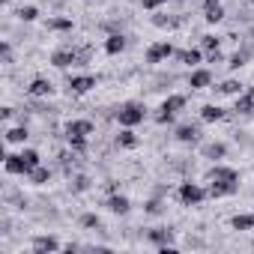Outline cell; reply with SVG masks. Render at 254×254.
Returning a JSON list of instances; mask_svg holds the SVG:
<instances>
[{
	"instance_id": "cell-1",
	"label": "cell",
	"mask_w": 254,
	"mask_h": 254,
	"mask_svg": "<svg viewBox=\"0 0 254 254\" xmlns=\"http://www.w3.org/2000/svg\"><path fill=\"white\" fill-rule=\"evenodd\" d=\"M144 117H147V108L138 105V102H129V105H123V108L117 111V120H120L123 129H132V126L144 123Z\"/></svg>"
},
{
	"instance_id": "cell-2",
	"label": "cell",
	"mask_w": 254,
	"mask_h": 254,
	"mask_svg": "<svg viewBox=\"0 0 254 254\" xmlns=\"http://www.w3.org/2000/svg\"><path fill=\"white\" fill-rule=\"evenodd\" d=\"M180 108H186V96H168V99L162 102L159 114H156V123H171Z\"/></svg>"
},
{
	"instance_id": "cell-3",
	"label": "cell",
	"mask_w": 254,
	"mask_h": 254,
	"mask_svg": "<svg viewBox=\"0 0 254 254\" xmlns=\"http://www.w3.org/2000/svg\"><path fill=\"white\" fill-rule=\"evenodd\" d=\"M206 194H209V191L200 189L197 183H183V186H180V200H183L186 206H197V203H203Z\"/></svg>"
},
{
	"instance_id": "cell-4",
	"label": "cell",
	"mask_w": 254,
	"mask_h": 254,
	"mask_svg": "<svg viewBox=\"0 0 254 254\" xmlns=\"http://www.w3.org/2000/svg\"><path fill=\"white\" fill-rule=\"evenodd\" d=\"M51 63L57 69H69V66H78V54H75V48H60L51 54Z\"/></svg>"
},
{
	"instance_id": "cell-5",
	"label": "cell",
	"mask_w": 254,
	"mask_h": 254,
	"mask_svg": "<svg viewBox=\"0 0 254 254\" xmlns=\"http://www.w3.org/2000/svg\"><path fill=\"white\" fill-rule=\"evenodd\" d=\"M93 135V123L90 120H72L66 123V138H87Z\"/></svg>"
},
{
	"instance_id": "cell-6",
	"label": "cell",
	"mask_w": 254,
	"mask_h": 254,
	"mask_svg": "<svg viewBox=\"0 0 254 254\" xmlns=\"http://www.w3.org/2000/svg\"><path fill=\"white\" fill-rule=\"evenodd\" d=\"M171 54H174L171 42H156V45L147 48V63H162V60H168Z\"/></svg>"
},
{
	"instance_id": "cell-7",
	"label": "cell",
	"mask_w": 254,
	"mask_h": 254,
	"mask_svg": "<svg viewBox=\"0 0 254 254\" xmlns=\"http://www.w3.org/2000/svg\"><path fill=\"white\" fill-rule=\"evenodd\" d=\"M3 168H6V174H30V168H27V162H24V156L18 153V156H12V153H6L3 156Z\"/></svg>"
},
{
	"instance_id": "cell-8",
	"label": "cell",
	"mask_w": 254,
	"mask_h": 254,
	"mask_svg": "<svg viewBox=\"0 0 254 254\" xmlns=\"http://www.w3.org/2000/svg\"><path fill=\"white\" fill-rule=\"evenodd\" d=\"M212 186H209V197H230L236 189H239V183H230V180H209Z\"/></svg>"
},
{
	"instance_id": "cell-9",
	"label": "cell",
	"mask_w": 254,
	"mask_h": 254,
	"mask_svg": "<svg viewBox=\"0 0 254 254\" xmlns=\"http://www.w3.org/2000/svg\"><path fill=\"white\" fill-rule=\"evenodd\" d=\"M212 84V72L209 69H194L191 75H189V87L191 90H203V87H209Z\"/></svg>"
},
{
	"instance_id": "cell-10",
	"label": "cell",
	"mask_w": 254,
	"mask_h": 254,
	"mask_svg": "<svg viewBox=\"0 0 254 254\" xmlns=\"http://www.w3.org/2000/svg\"><path fill=\"white\" fill-rule=\"evenodd\" d=\"M96 87V78L93 75H72L69 78V90L72 93H87V90H93Z\"/></svg>"
},
{
	"instance_id": "cell-11",
	"label": "cell",
	"mask_w": 254,
	"mask_h": 254,
	"mask_svg": "<svg viewBox=\"0 0 254 254\" xmlns=\"http://www.w3.org/2000/svg\"><path fill=\"white\" fill-rule=\"evenodd\" d=\"M27 93H30L33 99H42V96H51L54 87H51V81H45V78H33L30 87H27Z\"/></svg>"
},
{
	"instance_id": "cell-12",
	"label": "cell",
	"mask_w": 254,
	"mask_h": 254,
	"mask_svg": "<svg viewBox=\"0 0 254 254\" xmlns=\"http://www.w3.org/2000/svg\"><path fill=\"white\" fill-rule=\"evenodd\" d=\"M200 138V129L197 126H191V123H186V126H180L177 129V141H183V144H194Z\"/></svg>"
},
{
	"instance_id": "cell-13",
	"label": "cell",
	"mask_w": 254,
	"mask_h": 254,
	"mask_svg": "<svg viewBox=\"0 0 254 254\" xmlns=\"http://www.w3.org/2000/svg\"><path fill=\"white\" fill-rule=\"evenodd\" d=\"M33 251L36 254H45V251H60V242L54 236H36L33 239Z\"/></svg>"
},
{
	"instance_id": "cell-14",
	"label": "cell",
	"mask_w": 254,
	"mask_h": 254,
	"mask_svg": "<svg viewBox=\"0 0 254 254\" xmlns=\"http://www.w3.org/2000/svg\"><path fill=\"white\" fill-rule=\"evenodd\" d=\"M105 206H108L111 212H117V215H126V212H129V197H123V194H111Z\"/></svg>"
},
{
	"instance_id": "cell-15",
	"label": "cell",
	"mask_w": 254,
	"mask_h": 254,
	"mask_svg": "<svg viewBox=\"0 0 254 254\" xmlns=\"http://www.w3.org/2000/svg\"><path fill=\"white\" fill-rule=\"evenodd\" d=\"M233 111H239V114H251L254 111V87H248L245 96H236V108Z\"/></svg>"
},
{
	"instance_id": "cell-16",
	"label": "cell",
	"mask_w": 254,
	"mask_h": 254,
	"mask_svg": "<svg viewBox=\"0 0 254 254\" xmlns=\"http://www.w3.org/2000/svg\"><path fill=\"white\" fill-rule=\"evenodd\" d=\"M105 51H108V54H120V51H126V36L111 33V36L105 39Z\"/></svg>"
},
{
	"instance_id": "cell-17",
	"label": "cell",
	"mask_w": 254,
	"mask_h": 254,
	"mask_svg": "<svg viewBox=\"0 0 254 254\" xmlns=\"http://www.w3.org/2000/svg\"><path fill=\"white\" fill-rule=\"evenodd\" d=\"M200 120L203 123H218V120H224V111L218 105H203L200 108Z\"/></svg>"
},
{
	"instance_id": "cell-18",
	"label": "cell",
	"mask_w": 254,
	"mask_h": 254,
	"mask_svg": "<svg viewBox=\"0 0 254 254\" xmlns=\"http://www.w3.org/2000/svg\"><path fill=\"white\" fill-rule=\"evenodd\" d=\"M209 180H230V183H236V180H239V174H236L233 168H224V165H215V168L209 171Z\"/></svg>"
},
{
	"instance_id": "cell-19",
	"label": "cell",
	"mask_w": 254,
	"mask_h": 254,
	"mask_svg": "<svg viewBox=\"0 0 254 254\" xmlns=\"http://www.w3.org/2000/svg\"><path fill=\"white\" fill-rule=\"evenodd\" d=\"M171 236H174V233H171V230H165V227H156V230H150V233H147V239H150V242H156L159 248H162V245H171Z\"/></svg>"
},
{
	"instance_id": "cell-20",
	"label": "cell",
	"mask_w": 254,
	"mask_h": 254,
	"mask_svg": "<svg viewBox=\"0 0 254 254\" xmlns=\"http://www.w3.org/2000/svg\"><path fill=\"white\" fill-rule=\"evenodd\" d=\"M215 93H218V96H239V93H242V84H239V81H221V84L215 87Z\"/></svg>"
},
{
	"instance_id": "cell-21",
	"label": "cell",
	"mask_w": 254,
	"mask_h": 254,
	"mask_svg": "<svg viewBox=\"0 0 254 254\" xmlns=\"http://www.w3.org/2000/svg\"><path fill=\"white\" fill-rule=\"evenodd\" d=\"M27 177H30V183H33V186H45V183H48V180H51V171H48V168H42V165H39V168H33V171H30V174H27Z\"/></svg>"
},
{
	"instance_id": "cell-22",
	"label": "cell",
	"mask_w": 254,
	"mask_h": 254,
	"mask_svg": "<svg viewBox=\"0 0 254 254\" xmlns=\"http://www.w3.org/2000/svg\"><path fill=\"white\" fill-rule=\"evenodd\" d=\"M230 224H233V230H254V212L251 215H245V212L242 215H233Z\"/></svg>"
},
{
	"instance_id": "cell-23",
	"label": "cell",
	"mask_w": 254,
	"mask_h": 254,
	"mask_svg": "<svg viewBox=\"0 0 254 254\" xmlns=\"http://www.w3.org/2000/svg\"><path fill=\"white\" fill-rule=\"evenodd\" d=\"M117 144H120V147H126V150H132V147H138V138H135V132H132V129H126V132H120V135H117Z\"/></svg>"
},
{
	"instance_id": "cell-24",
	"label": "cell",
	"mask_w": 254,
	"mask_h": 254,
	"mask_svg": "<svg viewBox=\"0 0 254 254\" xmlns=\"http://www.w3.org/2000/svg\"><path fill=\"white\" fill-rule=\"evenodd\" d=\"M177 57H180L183 63H189V66H197V63H200V51H197V48H186V51H177Z\"/></svg>"
},
{
	"instance_id": "cell-25",
	"label": "cell",
	"mask_w": 254,
	"mask_h": 254,
	"mask_svg": "<svg viewBox=\"0 0 254 254\" xmlns=\"http://www.w3.org/2000/svg\"><path fill=\"white\" fill-rule=\"evenodd\" d=\"M27 138H30V135H27L24 126H18V129H9V132H6V141H9V144H24Z\"/></svg>"
},
{
	"instance_id": "cell-26",
	"label": "cell",
	"mask_w": 254,
	"mask_h": 254,
	"mask_svg": "<svg viewBox=\"0 0 254 254\" xmlns=\"http://www.w3.org/2000/svg\"><path fill=\"white\" fill-rule=\"evenodd\" d=\"M224 153H227L224 144H206V147H203V156H206V159H224Z\"/></svg>"
},
{
	"instance_id": "cell-27",
	"label": "cell",
	"mask_w": 254,
	"mask_h": 254,
	"mask_svg": "<svg viewBox=\"0 0 254 254\" xmlns=\"http://www.w3.org/2000/svg\"><path fill=\"white\" fill-rule=\"evenodd\" d=\"M203 12H206L203 18H206L209 24H218V21L224 18V9H221V3H218V6H212V9H203Z\"/></svg>"
},
{
	"instance_id": "cell-28",
	"label": "cell",
	"mask_w": 254,
	"mask_h": 254,
	"mask_svg": "<svg viewBox=\"0 0 254 254\" xmlns=\"http://www.w3.org/2000/svg\"><path fill=\"white\" fill-rule=\"evenodd\" d=\"M18 18H21V21H36V18H39V9H36V6H21V9H18Z\"/></svg>"
},
{
	"instance_id": "cell-29",
	"label": "cell",
	"mask_w": 254,
	"mask_h": 254,
	"mask_svg": "<svg viewBox=\"0 0 254 254\" xmlns=\"http://www.w3.org/2000/svg\"><path fill=\"white\" fill-rule=\"evenodd\" d=\"M48 27L51 30H72V18H51Z\"/></svg>"
},
{
	"instance_id": "cell-30",
	"label": "cell",
	"mask_w": 254,
	"mask_h": 254,
	"mask_svg": "<svg viewBox=\"0 0 254 254\" xmlns=\"http://www.w3.org/2000/svg\"><path fill=\"white\" fill-rule=\"evenodd\" d=\"M245 60H248V51H236L227 66H230V69H239V66H245Z\"/></svg>"
},
{
	"instance_id": "cell-31",
	"label": "cell",
	"mask_w": 254,
	"mask_h": 254,
	"mask_svg": "<svg viewBox=\"0 0 254 254\" xmlns=\"http://www.w3.org/2000/svg\"><path fill=\"white\" fill-rule=\"evenodd\" d=\"M21 156H24V162H27V168H30V171H33V168H39V153H36V150H24Z\"/></svg>"
},
{
	"instance_id": "cell-32",
	"label": "cell",
	"mask_w": 254,
	"mask_h": 254,
	"mask_svg": "<svg viewBox=\"0 0 254 254\" xmlns=\"http://www.w3.org/2000/svg\"><path fill=\"white\" fill-rule=\"evenodd\" d=\"M153 24H156V27H168V30H171V27H177V18H171V15H168V18H165V15H156V18H153Z\"/></svg>"
},
{
	"instance_id": "cell-33",
	"label": "cell",
	"mask_w": 254,
	"mask_h": 254,
	"mask_svg": "<svg viewBox=\"0 0 254 254\" xmlns=\"http://www.w3.org/2000/svg\"><path fill=\"white\" fill-rule=\"evenodd\" d=\"M200 45H203L206 51H218V39H215V36H200Z\"/></svg>"
},
{
	"instance_id": "cell-34",
	"label": "cell",
	"mask_w": 254,
	"mask_h": 254,
	"mask_svg": "<svg viewBox=\"0 0 254 254\" xmlns=\"http://www.w3.org/2000/svg\"><path fill=\"white\" fill-rule=\"evenodd\" d=\"M69 147H72L75 153H84V150H87V138H69Z\"/></svg>"
},
{
	"instance_id": "cell-35",
	"label": "cell",
	"mask_w": 254,
	"mask_h": 254,
	"mask_svg": "<svg viewBox=\"0 0 254 254\" xmlns=\"http://www.w3.org/2000/svg\"><path fill=\"white\" fill-rule=\"evenodd\" d=\"M81 224H84V227H99L102 221H99V215H93V212H87V215H81Z\"/></svg>"
},
{
	"instance_id": "cell-36",
	"label": "cell",
	"mask_w": 254,
	"mask_h": 254,
	"mask_svg": "<svg viewBox=\"0 0 254 254\" xmlns=\"http://www.w3.org/2000/svg\"><path fill=\"white\" fill-rule=\"evenodd\" d=\"M78 54V66H87L90 63V57H93V51L90 48H81V51H75Z\"/></svg>"
},
{
	"instance_id": "cell-37",
	"label": "cell",
	"mask_w": 254,
	"mask_h": 254,
	"mask_svg": "<svg viewBox=\"0 0 254 254\" xmlns=\"http://www.w3.org/2000/svg\"><path fill=\"white\" fill-rule=\"evenodd\" d=\"M72 183H75V186H72V189H75V191H84V189H87V186H90V180H87V177H84V174H78V177H75V180H72Z\"/></svg>"
},
{
	"instance_id": "cell-38",
	"label": "cell",
	"mask_w": 254,
	"mask_h": 254,
	"mask_svg": "<svg viewBox=\"0 0 254 254\" xmlns=\"http://www.w3.org/2000/svg\"><path fill=\"white\" fill-rule=\"evenodd\" d=\"M168 0H141V6L144 9H159V6H165Z\"/></svg>"
},
{
	"instance_id": "cell-39",
	"label": "cell",
	"mask_w": 254,
	"mask_h": 254,
	"mask_svg": "<svg viewBox=\"0 0 254 254\" xmlns=\"http://www.w3.org/2000/svg\"><path fill=\"white\" fill-rule=\"evenodd\" d=\"M0 54H3V63H9V60H12V48H9V42L0 45Z\"/></svg>"
},
{
	"instance_id": "cell-40",
	"label": "cell",
	"mask_w": 254,
	"mask_h": 254,
	"mask_svg": "<svg viewBox=\"0 0 254 254\" xmlns=\"http://www.w3.org/2000/svg\"><path fill=\"white\" fill-rule=\"evenodd\" d=\"M147 212H153V215L162 212V200H150V203H147Z\"/></svg>"
},
{
	"instance_id": "cell-41",
	"label": "cell",
	"mask_w": 254,
	"mask_h": 254,
	"mask_svg": "<svg viewBox=\"0 0 254 254\" xmlns=\"http://www.w3.org/2000/svg\"><path fill=\"white\" fill-rule=\"evenodd\" d=\"M212 6H218V0H203V9H212Z\"/></svg>"
},
{
	"instance_id": "cell-42",
	"label": "cell",
	"mask_w": 254,
	"mask_h": 254,
	"mask_svg": "<svg viewBox=\"0 0 254 254\" xmlns=\"http://www.w3.org/2000/svg\"><path fill=\"white\" fill-rule=\"evenodd\" d=\"M3 3H9V0H3Z\"/></svg>"
},
{
	"instance_id": "cell-43",
	"label": "cell",
	"mask_w": 254,
	"mask_h": 254,
	"mask_svg": "<svg viewBox=\"0 0 254 254\" xmlns=\"http://www.w3.org/2000/svg\"><path fill=\"white\" fill-rule=\"evenodd\" d=\"M251 3H254V0H251Z\"/></svg>"
}]
</instances>
